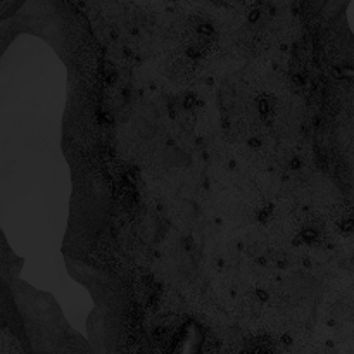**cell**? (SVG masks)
Listing matches in <instances>:
<instances>
[{
	"label": "cell",
	"mask_w": 354,
	"mask_h": 354,
	"mask_svg": "<svg viewBox=\"0 0 354 354\" xmlns=\"http://www.w3.org/2000/svg\"><path fill=\"white\" fill-rule=\"evenodd\" d=\"M216 41V30L213 24L204 17H194L185 28V44L187 55L190 59H201L213 48Z\"/></svg>",
	"instance_id": "obj_1"
}]
</instances>
